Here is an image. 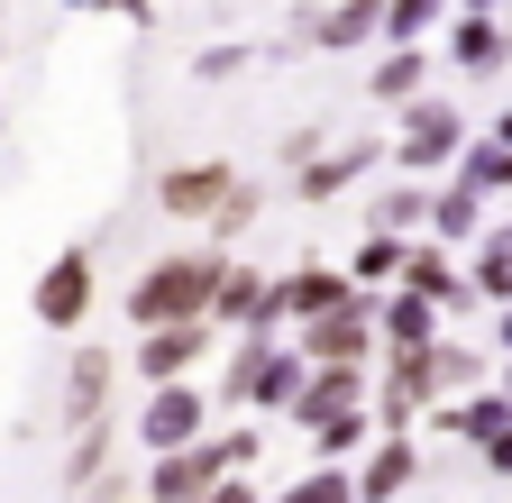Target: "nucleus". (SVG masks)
Instances as JSON below:
<instances>
[{
  "instance_id": "nucleus-33",
  "label": "nucleus",
  "mask_w": 512,
  "mask_h": 503,
  "mask_svg": "<svg viewBox=\"0 0 512 503\" xmlns=\"http://www.w3.org/2000/svg\"><path fill=\"white\" fill-rule=\"evenodd\" d=\"M211 439H220V458H229V467H256V458H266V439H256L247 421H229V430H211Z\"/></svg>"
},
{
  "instance_id": "nucleus-2",
  "label": "nucleus",
  "mask_w": 512,
  "mask_h": 503,
  "mask_svg": "<svg viewBox=\"0 0 512 503\" xmlns=\"http://www.w3.org/2000/svg\"><path fill=\"white\" fill-rule=\"evenodd\" d=\"M293 348L311 366H375V284H348L330 311L293 321Z\"/></svg>"
},
{
  "instance_id": "nucleus-11",
  "label": "nucleus",
  "mask_w": 512,
  "mask_h": 503,
  "mask_svg": "<svg viewBox=\"0 0 512 503\" xmlns=\"http://www.w3.org/2000/svg\"><path fill=\"white\" fill-rule=\"evenodd\" d=\"M229 174H238L229 156H183V165H165L156 174V211L165 220H211V202L229 193Z\"/></svg>"
},
{
  "instance_id": "nucleus-41",
  "label": "nucleus",
  "mask_w": 512,
  "mask_h": 503,
  "mask_svg": "<svg viewBox=\"0 0 512 503\" xmlns=\"http://www.w3.org/2000/svg\"><path fill=\"white\" fill-rule=\"evenodd\" d=\"M458 10H503V0H458Z\"/></svg>"
},
{
  "instance_id": "nucleus-4",
  "label": "nucleus",
  "mask_w": 512,
  "mask_h": 503,
  "mask_svg": "<svg viewBox=\"0 0 512 503\" xmlns=\"http://www.w3.org/2000/svg\"><path fill=\"white\" fill-rule=\"evenodd\" d=\"M92 302H101V266L83 257V247L46 257V275L28 284V311H37V330H83V321H92Z\"/></svg>"
},
{
  "instance_id": "nucleus-27",
  "label": "nucleus",
  "mask_w": 512,
  "mask_h": 503,
  "mask_svg": "<svg viewBox=\"0 0 512 503\" xmlns=\"http://www.w3.org/2000/svg\"><path fill=\"white\" fill-rule=\"evenodd\" d=\"M403 247H412L403 229H366V238H357V257H348V284H375V293H384V284L403 275Z\"/></svg>"
},
{
  "instance_id": "nucleus-10",
  "label": "nucleus",
  "mask_w": 512,
  "mask_h": 503,
  "mask_svg": "<svg viewBox=\"0 0 512 503\" xmlns=\"http://www.w3.org/2000/svg\"><path fill=\"white\" fill-rule=\"evenodd\" d=\"M357 503H394V494H412V476H421V439L412 430H375L366 449H357Z\"/></svg>"
},
{
  "instance_id": "nucleus-38",
  "label": "nucleus",
  "mask_w": 512,
  "mask_h": 503,
  "mask_svg": "<svg viewBox=\"0 0 512 503\" xmlns=\"http://www.w3.org/2000/svg\"><path fill=\"white\" fill-rule=\"evenodd\" d=\"M494 339H503V357H512V302H503V330H494Z\"/></svg>"
},
{
  "instance_id": "nucleus-1",
  "label": "nucleus",
  "mask_w": 512,
  "mask_h": 503,
  "mask_svg": "<svg viewBox=\"0 0 512 503\" xmlns=\"http://www.w3.org/2000/svg\"><path fill=\"white\" fill-rule=\"evenodd\" d=\"M229 247H183V257H147V275L128 284V330H165V321H202L211 275Z\"/></svg>"
},
{
  "instance_id": "nucleus-34",
  "label": "nucleus",
  "mask_w": 512,
  "mask_h": 503,
  "mask_svg": "<svg viewBox=\"0 0 512 503\" xmlns=\"http://www.w3.org/2000/svg\"><path fill=\"white\" fill-rule=\"evenodd\" d=\"M476 458H485V476H512V421H503V430H485V439H476Z\"/></svg>"
},
{
  "instance_id": "nucleus-44",
  "label": "nucleus",
  "mask_w": 512,
  "mask_h": 503,
  "mask_svg": "<svg viewBox=\"0 0 512 503\" xmlns=\"http://www.w3.org/2000/svg\"><path fill=\"white\" fill-rule=\"evenodd\" d=\"M503 193H512V183H503Z\"/></svg>"
},
{
  "instance_id": "nucleus-30",
  "label": "nucleus",
  "mask_w": 512,
  "mask_h": 503,
  "mask_svg": "<svg viewBox=\"0 0 512 503\" xmlns=\"http://www.w3.org/2000/svg\"><path fill=\"white\" fill-rule=\"evenodd\" d=\"M430 385H439V394H467V385H485V357H476L467 339H430Z\"/></svg>"
},
{
  "instance_id": "nucleus-13",
  "label": "nucleus",
  "mask_w": 512,
  "mask_h": 503,
  "mask_svg": "<svg viewBox=\"0 0 512 503\" xmlns=\"http://www.w3.org/2000/svg\"><path fill=\"white\" fill-rule=\"evenodd\" d=\"M448 65L476 74V83H494V74L512 65V28H503L494 10H458V19H448Z\"/></svg>"
},
{
  "instance_id": "nucleus-40",
  "label": "nucleus",
  "mask_w": 512,
  "mask_h": 503,
  "mask_svg": "<svg viewBox=\"0 0 512 503\" xmlns=\"http://www.w3.org/2000/svg\"><path fill=\"white\" fill-rule=\"evenodd\" d=\"M0 55H10V10H0Z\"/></svg>"
},
{
  "instance_id": "nucleus-9",
  "label": "nucleus",
  "mask_w": 512,
  "mask_h": 503,
  "mask_svg": "<svg viewBox=\"0 0 512 503\" xmlns=\"http://www.w3.org/2000/svg\"><path fill=\"white\" fill-rule=\"evenodd\" d=\"M202 357H220V330L211 321H165V330H138L128 375H138V385H174V375H192Z\"/></svg>"
},
{
  "instance_id": "nucleus-21",
  "label": "nucleus",
  "mask_w": 512,
  "mask_h": 503,
  "mask_svg": "<svg viewBox=\"0 0 512 503\" xmlns=\"http://www.w3.org/2000/svg\"><path fill=\"white\" fill-rule=\"evenodd\" d=\"M439 247H467L476 229H485V193H467V183L458 174H448V183H430V220H421Z\"/></svg>"
},
{
  "instance_id": "nucleus-42",
  "label": "nucleus",
  "mask_w": 512,
  "mask_h": 503,
  "mask_svg": "<svg viewBox=\"0 0 512 503\" xmlns=\"http://www.w3.org/2000/svg\"><path fill=\"white\" fill-rule=\"evenodd\" d=\"M503 394H512V357H503Z\"/></svg>"
},
{
  "instance_id": "nucleus-5",
  "label": "nucleus",
  "mask_w": 512,
  "mask_h": 503,
  "mask_svg": "<svg viewBox=\"0 0 512 503\" xmlns=\"http://www.w3.org/2000/svg\"><path fill=\"white\" fill-rule=\"evenodd\" d=\"M430 403H439V385H430V348H384V375L366 385L375 430H412Z\"/></svg>"
},
{
  "instance_id": "nucleus-15",
  "label": "nucleus",
  "mask_w": 512,
  "mask_h": 503,
  "mask_svg": "<svg viewBox=\"0 0 512 503\" xmlns=\"http://www.w3.org/2000/svg\"><path fill=\"white\" fill-rule=\"evenodd\" d=\"M256 302H266V266H247V257H220V275H211V302H202V321L229 339V330H247V321H256Z\"/></svg>"
},
{
  "instance_id": "nucleus-14",
  "label": "nucleus",
  "mask_w": 512,
  "mask_h": 503,
  "mask_svg": "<svg viewBox=\"0 0 512 503\" xmlns=\"http://www.w3.org/2000/svg\"><path fill=\"white\" fill-rule=\"evenodd\" d=\"M439 339V302H421L412 284H384L375 293V357L384 348H430Z\"/></svg>"
},
{
  "instance_id": "nucleus-29",
  "label": "nucleus",
  "mask_w": 512,
  "mask_h": 503,
  "mask_svg": "<svg viewBox=\"0 0 512 503\" xmlns=\"http://www.w3.org/2000/svg\"><path fill=\"white\" fill-rule=\"evenodd\" d=\"M421 220H430V183H384V193L366 202V229H403L412 238Z\"/></svg>"
},
{
  "instance_id": "nucleus-39",
  "label": "nucleus",
  "mask_w": 512,
  "mask_h": 503,
  "mask_svg": "<svg viewBox=\"0 0 512 503\" xmlns=\"http://www.w3.org/2000/svg\"><path fill=\"white\" fill-rule=\"evenodd\" d=\"M55 10H101V0H55Z\"/></svg>"
},
{
  "instance_id": "nucleus-23",
  "label": "nucleus",
  "mask_w": 512,
  "mask_h": 503,
  "mask_svg": "<svg viewBox=\"0 0 512 503\" xmlns=\"http://www.w3.org/2000/svg\"><path fill=\"white\" fill-rule=\"evenodd\" d=\"M467 247H476V266H467V293H476V302H512V220L476 229Z\"/></svg>"
},
{
  "instance_id": "nucleus-43",
  "label": "nucleus",
  "mask_w": 512,
  "mask_h": 503,
  "mask_svg": "<svg viewBox=\"0 0 512 503\" xmlns=\"http://www.w3.org/2000/svg\"><path fill=\"white\" fill-rule=\"evenodd\" d=\"M101 503H128V494H101Z\"/></svg>"
},
{
  "instance_id": "nucleus-7",
  "label": "nucleus",
  "mask_w": 512,
  "mask_h": 503,
  "mask_svg": "<svg viewBox=\"0 0 512 503\" xmlns=\"http://www.w3.org/2000/svg\"><path fill=\"white\" fill-rule=\"evenodd\" d=\"M211 430V394L192 385V375H174V385H147V403H138V449L156 458V449H183V439H202Z\"/></svg>"
},
{
  "instance_id": "nucleus-8",
  "label": "nucleus",
  "mask_w": 512,
  "mask_h": 503,
  "mask_svg": "<svg viewBox=\"0 0 512 503\" xmlns=\"http://www.w3.org/2000/svg\"><path fill=\"white\" fill-rule=\"evenodd\" d=\"M220 476H238V467L220 458V439L202 430V439H183V449H156L147 458V503H202Z\"/></svg>"
},
{
  "instance_id": "nucleus-17",
  "label": "nucleus",
  "mask_w": 512,
  "mask_h": 503,
  "mask_svg": "<svg viewBox=\"0 0 512 503\" xmlns=\"http://www.w3.org/2000/svg\"><path fill=\"white\" fill-rule=\"evenodd\" d=\"M110 449H119V430H110V421H83V430H74V449H64V494H83V503L119 494V476H110Z\"/></svg>"
},
{
  "instance_id": "nucleus-26",
  "label": "nucleus",
  "mask_w": 512,
  "mask_h": 503,
  "mask_svg": "<svg viewBox=\"0 0 512 503\" xmlns=\"http://www.w3.org/2000/svg\"><path fill=\"white\" fill-rule=\"evenodd\" d=\"M266 503H357V476H348L339 458H311V467H302L293 485H275Z\"/></svg>"
},
{
  "instance_id": "nucleus-37",
  "label": "nucleus",
  "mask_w": 512,
  "mask_h": 503,
  "mask_svg": "<svg viewBox=\"0 0 512 503\" xmlns=\"http://www.w3.org/2000/svg\"><path fill=\"white\" fill-rule=\"evenodd\" d=\"M494 147H512V101H503V110H494Z\"/></svg>"
},
{
  "instance_id": "nucleus-32",
  "label": "nucleus",
  "mask_w": 512,
  "mask_h": 503,
  "mask_svg": "<svg viewBox=\"0 0 512 503\" xmlns=\"http://www.w3.org/2000/svg\"><path fill=\"white\" fill-rule=\"evenodd\" d=\"M302 46H320V0H293V19H284V37L266 55H302Z\"/></svg>"
},
{
  "instance_id": "nucleus-16",
  "label": "nucleus",
  "mask_w": 512,
  "mask_h": 503,
  "mask_svg": "<svg viewBox=\"0 0 512 503\" xmlns=\"http://www.w3.org/2000/svg\"><path fill=\"white\" fill-rule=\"evenodd\" d=\"M394 284H412V293L439 302V311H467V302H476L467 275L448 266V247H439V238H412V247H403V275H394Z\"/></svg>"
},
{
  "instance_id": "nucleus-20",
  "label": "nucleus",
  "mask_w": 512,
  "mask_h": 503,
  "mask_svg": "<svg viewBox=\"0 0 512 503\" xmlns=\"http://www.w3.org/2000/svg\"><path fill=\"white\" fill-rule=\"evenodd\" d=\"M384 37V0H320V55H357Z\"/></svg>"
},
{
  "instance_id": "nucleus-31",
  "label": "nucleus",
  "mask_w": 512,
  "mask_h": 503,
  "mask_svg": "<svg viewBox=\"0 0 512 503\" xmlns=\"http://www.w3.org/2000/svg\"><path fill=\"white\" fill-rule=\"evenodd\" d=\"M256 65V46H202V55H192V83H238Z\"/></svg>"
},
{
  "instance_id": "nucleus-6",
  "label": "nucleus",
  "mask_w": 512,
  "mask_h": 503,
  "mask_svg": "<svg viewBox=\"0 0 512 503\" xmlns=\"http://www.w3.org/2000/svg\"><path fill=\"white\" fill-rule=\"evenodd\" d=\"M375 165H384V138H366V129H357V138H320V147L293 165V202H339L348 183H366Z\"/></svg>"
},
{
  "instance_id": "nucleus-19",
  "label": "nucleus",
  "mask_w": 512,
  "mask_h": 503,
  "mask_svg": "<svg viewBox=\"0 0 512 503\" xmlns=\"http://www.w3.org/2000/svg\"><path fill=\"white\" fill-rule=\"evenodd\" d=\"M348 403H366V366H302V394H293V430L302 421H320V412H348Z\"/></svg>"
},
{
  "instance_id": "nucleus-35",
  "label": "nucleus",
  "mask_w": 512,
  "mask_h": 503,
  "mask_svg": "<svg viewBox=\"0 0 512 503\" xmlns=\"http://www.w3.org/2000/svg\"><path fill=\"white\" fill-rule=\"evenodd\" d=\"M202 503H266V485H247V467H238V476H220Z\"/></svg>"
},
{
  "instance_id": "nucleus-24",
  "label": "nucleus",
  "mask_w": 512,
  "mask_h": 503,
  "mask_svg": "<svg viewBox=\"0 0 512 503\" xmlns=\"http://www.w3.org/2000/svg\"><path fill=\"white\" fill-rule=\"evenodd\" d=\"M302 439H311V458H357L366 449V439H375V412L366 403H348V412H320V421H302Z\"/></svg>"
},
{
  "instance_id": "nucleus-3",
  "label": "nucleus",
  "mask_w": 512,
  "mask_h": 503,
  "mask_svg": "<svg viewBox=\"0 0 512 503\" xmlns=\"http://www.w3.org/2000/svg\"><path fill=\"white\" fill-rule=\"evenodd\" d=\"M458 147H467V119L448 110L439 92H421V101H403V129H394V147H384V156H394L403 174H448V165H458Z\"/></svg>"
},
{
  "instance_id": "nucleus-25",
  "label": "nucleus",
  "mask_w": 512,
  "mask_h": 503,
  "mask_svg": "<svg viewBox=\"0 0 512 503\" xmlns=\"http://www.w3.org/2000/svg\"><path fill=\"white\" fill-rule=\"evenodd\" d=\"M256 220H266V183H247V174H229V193L211 202V220H202V229H211V247H229V238H247Z\"/></svg>"
},
{
  "instance_id": "nucleus-28",
  "label": "nucleus",
  "mask_w": 512,
  "mask_h": 503,
  "mask_svg": "<svg viewBox=\"0 0 512 503\" xmlns=\"http://www.w3.org/2000/svg\"><path fill=\"white\" fill-rule=\"evenodd\" d=\"M448 174H458L467 193H485V202H494L503 183H512V147H494V138H467V147H458V165H448Z\"/></svg>"
},
{
  "instance_id": "nucleus-22",
  "label": "nucleus",
  "mask_w": 512,
  "mask_h": 503,
  "mask_svg": "<svg viewBox=\"0 0 512 503\" xmlns=\"http://www.w3.org/2000/svg\"><path fill=\"white\" fill-rule=\"evenodd\" d=\"M302 366H311V357H302L293 339H275V348H266V366H256V385H247V412H275V421H284V412H293V394H302Z\"/></svg>"
},
{
  "instance_id": "nucleus-12",
  "label": "nucleus",
  "mask_w": 512,
  "mask_h": 503,
  "mask_svg": "<svg viewBox=\"0 0 512 503\" xmlns=\"http://www.w3.org/2000/svg\"><path fill=\"white\" fill-rule=\"evenodd\" d=\"M110 394H119V357L74 339V366H64V430H83V421H110Z\"/></svg>"
},
{
  "instance_id": "nucleus-36",
  "label": "nucleus",
  "mask_w": 512,
  "mask_h": 503,
  "mask_svg": "<svg viewBox=\"0 0 512 503\" xmlns=\"http://www.w3.org/2000/svg\"><path fill=\"white\" fill-rule=\"evenodd\" d=\"M110 19H128V28H156V0H101Z\"/></svg>"
},
{
  "instance_id": "nucleus-18",
  "label": "nucleus",
  "mask_w": 512,
  "mask_h": 503,
  "mask_svg": "<svg viewBox=\"0 0 512 503\" xmlns=\"http://www.w3.org/2000/svg\"><path fill=\"white\" fill-rule=\"evenodd\" d=\"M430 92V55L421 46H384L375 65H366V101L375 110H403V101H421Z\"/></svg>"
}]
</instances>
